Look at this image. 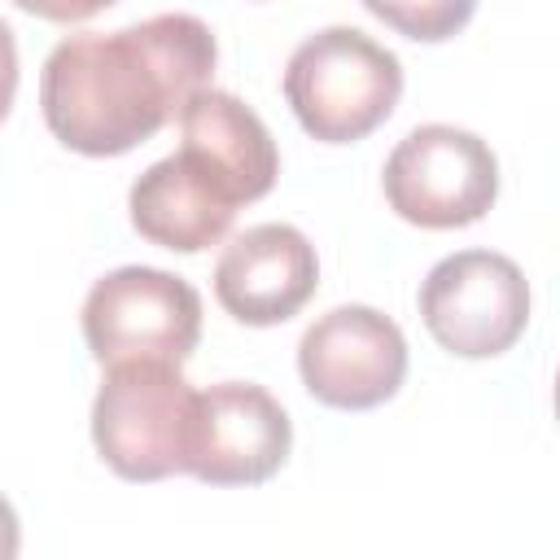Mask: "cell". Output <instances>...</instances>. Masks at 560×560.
<instances>
[{"label": "cell", "instance_id": "5", "mask_svg": "<svg viewBox=\"0 0 560 560\" xmlns=\"http://www.w3.org/2000/svg\"><path fill=\"white\" fill-rule=\"evenodd\" d=\"M381 184L398 219L433 232L468 228L499 197V158L464 127L424 122L394 144Z\"/></svg>", "mask_w": 560, "mask_h": 560}, {"label": "cell", "instance_id": "6", "mask_svg": "<svg viewBox=\"0 0 560 560\" xmlns=\"http://www.w3.org/2000/svg\"><path fill=\"white\" fill-rule=\"evenodd\" d=\"M420 319L442 350L494 359L512 350L529 324V280L494 249L446 254L420 284Z\"/></svg>", "mask_w": 560, "mask_h": 560}, {"label": "cell", "instance_id": "3", "mask_svg": "<svg viewBox=\"0 0 560 560\" xmlns=\"http://www.w3.org/2000/svg\"><path fill=\"white\" fill-rule=\"evenodd\" d=\"M197 394L201 389L179 376V363H114L92 402L96 455L122 481H162L171 472H188Z\"/></svg>", "mask_w": 560, "mask_h": 560}, {"label": "cell", "instance_id": "11", "mask_svg": "<svg viewBox=\"0 0 560 560\" xmlns=\"http://www.w3.org/2000/svg\"><path fill=\"white\" fill-rule=\"evenodd\" d=\"M131 228L162 249L175 254H201L219 245L236 219V201L201 175L184 153H171L153 162L136 184H131Z\"/></svg>", "mask_w": 560, "mask_h": 560}, {"label": "cell", "instance_id": "13", "mask_svg": "<svg viewBox=\"0 0 560 560\" xmlns=\"http://www.w3.org/2000/svg\"><path fill=\"white\" fill-rule=\"evenodd\" d=\"M13 4L31 18H44V22H88L118 0H13Z\"/></svg>", "mask_w": 560, "mask_h": 560}, {"label": "cell", "instance_id": "1", "mask_svg": "<svg viewBox=\"0 0 560 560\" xmlns=\"http://www.w3.org/2000/svg\"><path fill=\"white\" fill-rule=\"evenodd\" d=\"M219 44L192 13H158L122 31L61 39L39 70L48 131L83 158H118L158 136L210 88Z\"/></svg>", "mask_w": 560, "mask_h": 560}, {"label": "cell", "instance_id": "12", "mask_svg": "<svg viewBox=\"0 0 560 560\" xmlns=\"http://www.w3.org/2000/svg\"><path fill=\"white\" fill-rule=\"evenodd\" d=\"M359 4L416 44L455 39L477 13V0H359Z\"/></svg>", "mask_w": 560, "mask_h": 560}, {"label": "cell", "instance_id": "14", "mask_svg": "<svg viewBox=\"0 0 560 560\" xmlns=\"http://www.w3.org/2000/svg\"><path fill=\"white\" fill-rule=\"evenodd\" d=\"M551 402H556V420H560V372H556V389H551Z\"/></svg>", "mask_w": 560, "mask_h": 560}, {"label": "cell", "instance_id": "2", "mask_svg": "<svg viewBox=\"0 0 560 560\" xmlns=\"http://www.w3.org/2000/svg\"><path fill=\"white\" fill-rule=\"evenodd\" d=\"M398 96L402 61L359 26H324L289 52L284 101L319 144H354L372 136L394 114Z\"/></svg>", "mask_w": 560, "mask_h": 560}, {"label": "cell", "instance_id": "10", "mask_svg": "<svg viewBox=\"0 0 560 560\" xmlns=\"http://www.w3.org/2000/svg\"><path fill=\"white\" fill-rule=\"evenodd\" d=\"M179 153L210 175L236 206H249L276 188L280 153L262 118L232 92L201 88L179 114Z\"/></svg>", "mask_w": 560, "mask_h": 560}, {"label": "cell", "instance_id": "7", "mask_svg": "<svg viewBox=\"0 0 560 560\" xmlns=\"http://www.w3.org/2000/svg\"><path fill=\"white\" fill-rule=\"evenodd\" d=\"M298 372L311 398L337 411H372L407 381V337L376 306H332L298 341Z\"/></svg>", "mask_w": 560, "mask_h": 560}, {"label": "cell", "instance_id": "9", "mask_svg": "<svg viewBox=\"0 0 560 560\" xmlns=\"http://www.w3.org/2000/svg\"><path fill=\"white\" fill-rule=\"evenodd\" d=\"M315 284H319L315 245L293 223L245 228L214 262L219 306L249 328H271L293 319L315 298Z\"/></svg>", "mask_w": 560, "mask_h": 560}, {"label": "cell", "instance_id": "8", "mask_svg": "<svg viewBox=\"0 0 560 560\" xmlns=\"http://www.w3.org/2000/svg\"><path fill=\"white\" fill-rule=\"evenodd\" d=\"M293 451L289 411L254 381H219L197 394L188 472L206 486H262Z\"/></svg>", "mask_w": 560, "mask_h": 560}, {"label": "cell", "instance_id": "4", "mask_svg": "<svg viewBox=\"0 0 560 560\" xmlns=\"http://www.w3.org/2000/svg\"><path fill=\"white\" fill-rule=\"evenodd\" d=\"M83 341L96 363H184L201 341V293L162 267H118L83 298Z\"/></svg>", "mask_w": 560, "mask_h": 560}]
</instances>
